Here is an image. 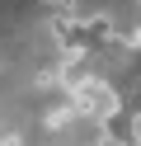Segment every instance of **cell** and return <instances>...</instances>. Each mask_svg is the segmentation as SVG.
Returning a JSON list of instances; mask_svg holds the SVG:
<instances>
[{"mask_svg":"<svg viewBox=\"0 0 141 146\" xmlns=\"http://www.w3.org/2000/svg\"><path fill=\"white\" fill-rule=\"evenodd\" d=\"M71 104H75V113H85V118H99V123H108L113 113H122V94L108 85L103 76H89L80 90L71 94Z\"/></svg>","mask_w":141,"mask_h":146,"instance_id":"6da1fadb","label":"cell"},{"mask_svg":"<svg viewBox=\"0 0 141 146\" xmlns=\"http://www.w3.org/2000/svg\"><path fill=\"white\" fill-rule=\"evenodd\" d=\"M85 80H89V61H85V57H66L61 66H56V85H61L66 94H75Z\"/></svg>","mask_w":141,"mask_h":146,"instance_id":"7a4b0ae2","label":"cell"},{"mask_svg":"<svg viewBox=\"0 0 141 146\" xmlns=\"http://www.w3.org/2000/svg\"><path fill=\"white\" fill-rule=\"evenodd\" d=\"M122 113H127L132 123H141V85H136V94H132L127 104H122Z\"/></svg>","mask_w":141,"mask_h":146,"instance_id":"3957f363","label":"cell"},{"mask_svg":"<svg viewBox=\"0 0 141 146\" xmlns=\"http://www.w3.org/2000/svg\"><path fill=\"white\" fill-rule=\"evenodd\" d=\"M0 146H24V141H19L14 132H5V137H0Z\"/></svg>","mask_w":141,"mask_h":146,"instance_id":"277c9868","label":"cell"},{"mask_svg":"<svg viewBox=\"0 0 141 146\" xmlns=\"http://www.w3.org/2000/svg\"><path fill=\"white\" fill-rule=\"evenodd\" d=\"M75 5H80V0H61V10H75Z\"/></svg>","mask_w":141,"mask_h":146,"instance_id":"5b68a950","label":"cell"},{"mask_svg":"<svg viewBox=\"0 0 141 146\" xmlns=\"http://www.w3.org/2000/svg\"><path fill=\"white\" fill-rule=\"evenodd\" d=\"M47 5H56V10H61V0H47Z\"/></svg>","mask_w":141,"mask_h":146,"instance_id":"8992f818","label":"cell"}]
</instances>
